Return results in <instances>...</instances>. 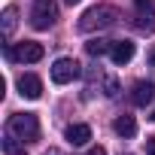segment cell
<instances>
[{
  "mask_svg": "<svg viewBox=\"0 0 155 155\" xmlns=\"http://www.w3.org/2000/svg\"><path fill=\"white\" fill-rule=\"evenodd\" d=\"M134 28L143 34H155V3L152 0H134Z\"/></svg>",
  "mask_w": 155,
  "mask_h": 155,
  "instance_id": "obj_4",
  "label": "cell"
},
{
  "mask_svg": "<svg viewBox=\"0 0 155 155\" xmlns=\"http://www.w3.org/2000/svg\"><path fill=\"white\" fill-rule=\"evenodd\" d=\"M88 155H107V152H104V149H101V146H97V149H91V152H88Z\"/></svg>",
  "mask_w": 155,
  "mask_h": 155,
  "instance_id": "obj_17",
  "label": "cell"
},
{
  "mask_svg": "<svg viewBox=\"0 0 155 155\" xmlns=\"http://www.w3.org/2000/svg\"><path fill=\"white\" fill-rule=\"evenodd\" d=\"M113 131L122 137V140H131L134 134H137V122H134V116H128V113H122L116 122H113Z\"/></svg>",
  "mask_w": 155,
  "mask_h": 155,
  "instance_id": "obj_11",
  "label": "cell"
},
{
  "mask_svg": "<svg viewBox=\"0 0 155 155\" xmlns=\"http://www.w3.org/2000/svg\"><path fill=\"white\" fill-rule=\"evenodd\" d=\"M58 18V3L55 0H34V9H31V25L37 31H49Z\"/></svg>",
  "mask_w": 155,
  "mask_h": 155,
  "instance_id": "obj_3",
  "label": "cell"
},
{
  "mask_svg": "<svg viewBox=\"0 0 155 155\" xmlns=\"http://www.w3.org/2000/svg\"><path fill=\"white\" fill-rule=\"evenodd\" d=\"M9 134H15L21 143H37L40 140V119L34 113H15L9 119Z\"/></svg>",
  "mask_w": 155,
  "mask_h": 155,
  "instance_id": "obj_2",
  "label": "cell"
},
{
  "mask_svg": "<svg viewBox=\"0 0 155 155\" xmlns=\"http://www.w3.org/2000/svg\"><path fill=\"white\" fill-rule=\"evenodd\" d=\"M6 152H9V155H15V152H18V146H15V140H12V137H6Z\"/></svg>",
  "mask_w": 155,
  "mask_h": 155,
  "instance_id": "obj_15",
  "label": "cell"
},
{
  "mask_svg": "<svg viewBox=\"0 0 155 155\" xmlns=\"http://www.w3.org/2000/svg\"><path fill=\"white\" fill-rule=\"evenodd\" d=\"M79 73H82V70H79V61H76V58H58V61L52 64V82L67 85V82H73Z\"/></svg>",
  "mask_w": 155,
  "mask_h": 155,
  "instance_id": "obj_5",
  "label": "cell"
},
{
  "mask_svg": "<svg viewBox=\"0 0 155 155\" xmlns=\"http://www.w3.org/2000/svg\"><path fill=\"white\" fill-rule=\"evenodd\" d=\"M64 3H70V6H76V3H79V0H64Z\"/></svg>",
  "mask_w": 155,
  "mask_h": 155,
  "instance_id": "obj_19",
  "label": "cell"
},
{
  "mask_svg": "<svg viewBox=\"0 0 155 155\" xmlns=\"http://www.w3.org/2000/svg\"><path fill=\"white\" fill-rule=\"evenodd\" d=\"M43 55H46V52H43V46H40V43L25 40V43L18 46V61H25V64H37Z\"/></svg>",
  "mask_w": 155,
  "mask_h": 155,
  "instance_id": "obj_10",
  "label": "cell"
},
{
  "mask_svg": "<svg viewBox=\"0 0 155 155\" xmlns=\"http://www.w3.org/2000/svg\"><path fill=\"white\" fill-rule=\"evenodd\" d=\"M104 94H107V97H116V94H119V82L113 79V76L104 79Z\"/></svg>",
  "mask_w": 155,
  "mask_h": 155,
  "instance_id": "obj_14",
  "label": "cell"
},
{
  "mask_svg": "<svg viewBox=\"0 0 155 155\" xmlns=\"http://www.w3.org/2000/svg\"><path fill=\"white\" fill-rule=\"evenodd\" d=\"M18 91H21V97L37 101V97L43 94V79L34 76V73H25V76H18Z\"/></svg>",
  "mask_w": 155,
  "mask_h": 155,
  "instance_id": "obj_7",
  "label": "cell"
},
{
  "mask_svg": "<svg viewBox=\"0 0 155 155\" xmlns=\"http://www.w3.org/2000/svg\"><path fill=\"white\" fill-rule=\"evenodd\" d=\"M149 64H152V67H155V52H152V55H149Z\"/></svg>",
  "mask_w": 155,
  "mask_h": 155,
  "instance_id": "obj_18",
  "label": "cell"
},
{
  "mask_svg": "<svg viewBox=\"0 0 155 155\" xmlns=\"http://www.w3.org/2000/svg\"><path fill=\"white\" fill-rule=\"evenodd\" d=\"M15 25H18V9L15 6H6L3 9V18H0V31H3V37H12Z\"/></svg>",
  "mask_w": 155,
  "mask_h": 155,
  "instance_id": "obj_12",
  "label": "cell"
},
{
  "mask_svg": "<svg viewBox=\"0 0 155 155\" xmlns=\"http://www.w3.org/2000/svg\"><path fill=\"white\" fill-rule=\"evenodd\" d=\"M110 58H113V64H128L134 58V43L131 40H113Z\"/></svg>",
  "mask_w": 155,
  "mask_h": 155,
  "instance_id": "obj_8",
  "label": "cell"
},
{
  "mask_svg": "<svg viewBox=\"0 0 155 155\" xmlns=\"http://www.w3.org/2000/svg\"><path fill=\"white\" fill-rule=\"evenodd\" d=\"M116 18H119V12L113 9V6H107V3H101V6H91V9H85L82 15H79V28L82 34H91V31H104V28H113L116 25Z\"/></svg>",
  "mask_w": 155,
  "mask_h": 155,
  "instance_id": "obj_1",
  "label": "cell"
},
{
  "mask_svg": "<svg viewBox=\"0 0 155 155\" xmlns=\"http://www.w3.org/2000/svg\"><path fill=\"white\" fill-rule=\"evenodd\" d=\"M46 155H58V149H49V152H46Z\"/></svg>",
  "mask_w": 155,
  "mask_h": 155,
  "instance_id": "obj_20",
  "label": "cell"
},
{
  "mask_svg": "<svg viewBox=\"0 0 155 155\" xmlns=\"http://www.w3.org/2000/svg\"><path fill=\"white\" fill-rule=\"evenodd\" d=\"M85 49H88V55H94V58H101V55H110V49H113V40H91V43H85Z\"/></svg>",
  "mask_w": 155,
  "mask_h": 155,
  "instance_id": "obj_13",
  "label": "cell"
},
{
  "mask_svg": "<svg viewBox=\"0 0 155 155\" xmlns=\"http://www.w3.org/2000/svg\"><path fill=\"white\" fill-rule=\"evenodd\" d=\"M64 137H67L70 146H85V143L91 140V128H88V125H70V128L64 131Z\"/></svg>",
  "mask_w": 155,
  "mask_h": 155,
  "instance_id": "obj_9",
  "label": "cell"
},
{
  "mask_svg": "<svg viewBox=\"0 0 155 155\" xmlns=\"http://www.w3.org/2000/svg\"><path fill=\"white\" fill-rule=\"evenodd\" d=\"M146 155H155V137L146 140Z\"/></svg>",
  "mask_w": 155,
  "mask_h": 155,
  "instance_id": "obj_16",
  "label": "cell"
},
{
  "mask_svg": "<svg viewBox=\"0 0 155 155\" xmlns=\"http://www.w3.org/2000/svg\"><path fill=\"white\" fill-rule=\"evenodd\" d=\"M152 122H155V110H152Z\"/></svg>",
  "mask_w": 155,
  "mask_h": 155,
  "instance_id": "obj_21",
  "label": "cell"
},
{
  "mask_svg": "<svg viewBox=\"0 0 155 155\" xmlns=\"http://www.w3.org/2000/svg\"><path fill=\"white\" fill-rule=\"evenodd\" d=\"M152 101H155V85H152V82L140 79V82L131 85V104H134V107H146V104H152Z\"/></svg>",
  "mask_w": 155,
  "mask_h": 155,
  "instance_id": "obj_6",
  "label": "cell"
}]
</instances>
